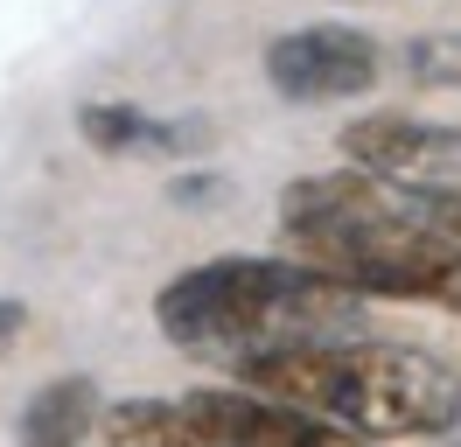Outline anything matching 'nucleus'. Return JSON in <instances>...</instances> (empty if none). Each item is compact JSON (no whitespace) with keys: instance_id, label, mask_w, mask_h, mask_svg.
I'll list each match as a JSON object with an SVG mask.
<instances>
[{"instance_id":"nucleus-1","label":"nucleus","mask_w":461,"mask_h":447,"mask_svg":"<svg viewBox=\"0 0 461 447\" xmlns=\"http://www.w3.org/2000/svg\"><path fill=\"white\" fill-rule=\"evenodd\" d=\"M154 329L182 357L238 370L273 350L371 335V301L287 251H224V259L175 273L154 294Z\"/></svg>"},{"instance_id":"nucleus-2","label":"nucleus","mask_w":461,"mask_h":447,"mask_svg":"<svg viewBox=\"0 0 461 447\" xmlns=\"http://www.w3.org/2000/svg\"><path fill=\"white\" fill-rule=\"evenodd\" d=\"M287 259L343 279L364 301H427L440 307L461 273V238L420 217L412 182H377L364 168L308 175L280 196Z\"/></svg>"},{"instance_id":"nucleus-3","label":"nucleus","mask_w":461,"mask_h":447,"mask_svg":"<svg viewBox=\"0 0 461 447\" xmlns=\"http://www.w3.org/2000/svg\"><path fill=\"white\" fill-rule=\"evenodd\" d=\"M230 385L287 398L357 441H440L461 426V370L420 342H377V335L301 342L238 363Z\"/></svg>"},{"instance_id":"nucleus-4","label":"nucleus","mask_w":461,"mask_h":447,"mask_svg":"<svg viewBox=\"0 0 461 447\" xmlns=\"http://www.w3.org/2000/svg\"><path fill=\"white\" fill-rule=\"evenodd\" d=\"M384 78V50L377 35L349 22H308L266 42V84L287 105H336V98H364Z\"/></svg>"},{"instance_id":"nucleus-5","label":"nucleus","mask_w":461,"mask_h":447,"mask_svg":"<svg viewBox=\"0 0 461 447\" xmlns=\"http://www.w3.org/2000/svg\"><path fill=\"white\" fill-rule=\"evenodd\" d=\"M175 406L217 447H371L343 426H329V419L287 406V398H266V391H245V385H203V391H182Z\"/></svg>"},{"instance_id":"nucleus-6","label":"nucleus","mask_w":461,"mask_h":447,"mask_svg":"<svg viewBox=\"0 0 461 447\" xmlns=\"http://www.w3.org/2000/svg\"><path fill=\"white\" fill-rule=\"evenodd\" d=\"M349 168H364L377 182H447L461 175V133L455 126H433L412 112H364L336 133Z\"/></svg>"},{"instance_id":"nucleus-7","label":"nucleus","mask_w":461,"mask_h":447,"mask_svg":"<svg viewBox=\"0 0 461 447\" xmlns=\"http://www.w3.org/2000/svg\"><path fill=\"white\" fill-rule=\"evenodd\" d=\"M98 385H91L85 370H70V378H50V385L29 391V406H22V426H14V447H85L98 433Z\"/></svg>"},{"instance_id":"nucleus-8","label":"nucleus","mask_w":461,"mask_h":447,"mask_svg":"<svg viewBox=\"0 0 461 447\" xmlns=\"http://www.w3.org/2000/svg\"><path fill=\"white\" fill-rule=\"evenodd\" d=\"M98 441L105 447H217L189 426V413L175 398H119V406H98Z\"/></svg>"},{"instance_id":"nucleus-9","label":"nucleus","mask_w":461,"mask_h":447,"mask_svg":"<svg viewBox=\"0 0 461 447\" xmlns=\"http://www.w3.org/2000/svg\"><path fill=\"white\" fill-rule=\"evenodd\" d=\"M405 70L427 84H461V35H427L405 50Z\"/></svg>"},{"instance_id":"nucleus-10","label":"nucleus","mask_w":461,"mask_h":447,"mask_svg":"<svg viewBox=\"0 0 461 447\" xmlns=\"http://www.w3.org/2000/svg\"><path fill=\"white\" fill-rule=\"evenodd\" d=\"M412 196H420V217H427L433 231L461 238V175H447V182H412Z\"/></svg>"},{"instance_id":"nucleus-11","label":"nucleus","mask_w":461,"mask_h":447,"mask_svg":"<svg viewBox=\"0 0 461 447\" xmlns=\"http://www.w3.org/2000/svg\"><path fill=\"white\" fill-rule=\"evenodd\" d=\"M22 329H29V307H22V301H0V357L22 342Z\"/></svg>"},{"instance_id":"nucleus-12","label":"nucleus","mask_w":461,"mask_h":447,"mask_svg":"<svg viewBox=\"0 0 461 447\" xmlns=\"http://www.w3.org/2000/svg\"><path fill=\"white\" fill-rule=\"evenodd\" d=\"M440 307H447V315H461V273H455V287H447V301H440Z\"/></svg>"}]
</instances>
